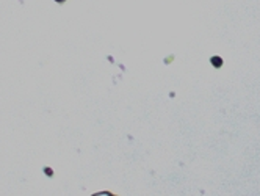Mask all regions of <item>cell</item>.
Returning <instances> with one entry per match:
<instances>
[{"label": "cell", "mask_w": 260, "mask_h": 196, "mask_svg": "<svg viewBox=\"0 0 260 196\" xmlns=\"http://www.w3.org/2000/svg\"><path fill=\"white\" fill-rule=\"evenodd\" d=\"M96 196H113V194H110V193H99V194H96Z\"/></svg>", "instance_id": "obj_1"}]
</instances>
